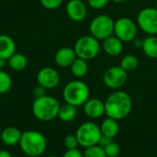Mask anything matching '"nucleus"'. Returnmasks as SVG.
Listing matches in <instances>:
<instances>
[{
  "label": "nucleus",
  "mask_w": 157,
  "mask_h": 157,
  "mask_svg": "<svg viewBox=\"0 0 157 157\" xmlns=\"http://www.w3.org/2000/svg\"><path fill=\"white\" fill-rule=\"evenodd\" d=\"M104 103L106 116L116 120L126 118L132 109L131 95L121 90H115L107 97Z\"/></svg>",
  "instance_id": "1"
},
{
  "label": "nucleus",
  "mask_w": 157,
  "mask_h": 157,
  "mask_svg": "<svg viewBox=\"0 0 157 157\" xmlns=\"http://www.w3.org/2000/svg\"><path fill=\"white\" fill-rule=\"evenodd\" d=\"M60 106L61 105L55 97L46 94L34 99L31 110L33 116L38 120L48 122L58 117Z\"/></svg>",
  "instance_id": "2"
},
{
  "label": "nucleus",
  "mask_w": 157,
  "mask_h": 157,
  "mask_svg": "<svg viewBox=\"0 0 157 157\" xmlns=\"http://www.w3.org/2000/svg\"><path fill=\"white\" fill-rule=\"evenodd\" d=\"M19 146L21 151L28 156H40L46 150L47 141L45 136L38 130H26L22 132Z\"/></svg>",
  "instance_id": "3"
},
{
  "label": "nucleus",
  "mask_w": 157,
  "mask_h": 157,
  "mask_svg": "<svg viewBox=\"0 0 157 157\" xmlns=\"http://www.w3.org/2000/svg\"><path fill=\"white\" fill-rule=\"evenodd\" d=\"M63 97L65 103L76 107L83 105L90 97V89L83 81L76 79L69 81L63 90Z\"/></svg>",
  "instance_id": "4"
},
{
  "label": "nucleus",
  "mask_w": 157,
  "mask_h": 157,
  "mask_svg": "<svg viewBox=\"0 0 157 157\" xmlns=\"http://www.w3.org/2000/svg\"><path fill=\"white\" fill-rule=\"evenodd\" d=\"M100 49L101 44L99 43V41L90 34L79 37L74 45L76 56L86 61L96 58L98 56Z\"/></svg>",
  "instance_id": "5"
},
{
  "label": "nucleus",
  "mask_w": 157,
  "mask_h": 157,
  "mask_svg": "<svg viewBox=\"0 0 157 157\" xmlns=\"http://www.w3.org/2000/svg\"><path fill=\"white\" fill-rule=\"evenodd\" d=\"M115 20L108 14L96 16L89 24V33L98 41H104L114 33Z\"/></svg>",
  "instance_id": "6"
},
{
  "label": "nucleus",
  "mask_w": 157,
  "mask_h": 157,
  "mask_svg": "<svg viewBox=\"0 0 157 157\" xmlns=\"http://www.w3.org/2000/svg\"><path fill=\"white\" fill-rule=\"evenodd\" d=\"M75 136L79 145L83 148H87L98 144L102 133L98 125L92 121H86L78 127Z\"/></svg>",
  "instance_id": "7"
},
{
  "label": "nucleus",
  "mask_w": 157,
  "mask_h": 157,
  "mask_svg": "<svg viewBox=\"0 0 157 157\" xmlns=\"http://www.w3.org/2000/svg\"><path fill=\"white\" fill-rule=\"evenodd\" d=\"M138 25L132 19L121 17L115 20L114 35L123 43L132 42L138 34Z\"/></svg>",
  "instance_id": "8"
},
{
  "label": "nucleus",
  "mask_w": 157,
  "mask_h": 157,
  "mask_svg": "<svg viewBox=\"0 0 157 157\" xmlns=\"http://www.w3.org/2000/svg\"><path fill=\"white\" fill-rule=\"evenodd\" d=\"M136 23L147 35H157V9L155 7H144L137 15Z\"/></svg>",
  "instance_id": "9"
},
{
  "label": "nucleus",
  "mask_w": 157,
  "mask_h": 157,
  "mask_svg": "<svg viewBox=\"0 0 157 157\" xmlns=\"http://www.w3.org/2000/svg\"><path fill=\"white\" fill-rule=\"evenodd\" d=\"M103 83L111 90H120L123 87L128 80V72L121 66H112L103 74Z\"/></svg>",
  "instance_id": "10"
},
{
  "label": "nucleus",
  "mask_w": 157,
  "mask_h": 157,
  "mask_svg": "<svg viewBox=\"0 0 157 157\" xmlns=\"http://www.w3.org/2000/svg\"><path fill=\"white\" fill-rule=\"evenodd\" d=\"M60 75L59 72L51 67L41 68L37 73V81L38 84L43 86L47 90L54 89L60 83Z\"/></svg>",
  "instance_id": "11"
},
{
  "label": "nucleus",
  "mask_w": 157,
  "mask_h": 157,
  "mask_svg": "<svg viewBox=\"0 0 157 157\" xmlns=\"http://www.w3.org/2000/svg\"><path fill=\"white\" fill-rule=\"evenodd\" d=\"M66 14L70 19L80 22L86 18L87 7L82 0H69L66 4Z\"/></svg>",
  "instance_id": "12"
},
{
  "label": "nucleus",
  "mask_w": 157,
  "mask_h": 157,
  "mask_svg": "<svg viewBox=\"0 0 157 157\" xmlns=\"http://www.w3.org/2000/svg\"><path fill=\"white\" fill-rule=\"evenodd\" d=\"M83 106L86 116L91 119H98L105 115V103L100 99L89 97Z\"/></svg>",
  "instance_id": "13"
},
{
  "label": "nucleus",
  "mask_w": 157,
  "mask_h": 157,
  "mask_svg": "<svg viewBox=\"0 0 157 157\" xmlns=\"http://www.w3.org/2000/svg\"><path fill=\"white\" fill-rule=\"evenodd\" d=\"M76 57L77 56L74 48L61 47L54 55V61L56 65L61 68H70Z\"/></svg>",
  "instance_id": "14"
},
{
  "label": "nucleus",
  "mask_w": 157,
  "mask_h": 157,
  "mask_svg": "<svg viewBox=\"0 0 157 157\" xmlns=\"http://www.w3.org/2000/svg\"><path fill=\"white\" fill-rule=\"evenodd\" d=\"M101 48L106 55L115 57L120 56L123 51V42L117 38L114 34L102 41Z\"/></svg>",
  "instance_id": "15"
},
{
  "label": "nucleus",
  "mask_w": 157,
  "mask_h": 157,
  "mask_svg": "<svg viewBox=\"0 0 157 157\" xmlns=\"http://www.w3.org/2000/svg\"><path fill=\"white\" fill-rule=\"evenodd\" d=\"M22 132L16 127H6L2 130L1 140L6 146H14L19 143Z\"/></svg>",
  "instance_id": "16"
},
{
  "label": "nucleus",
  "mask_w": 157,
  "mask_h": 157,
  "mask_svg": "<svg viewBox=\"0 0 157 157\" xmlns=\"http://www.w3.org/2000/svg\"><path fill=\"white\" fill-rule=\"evenodd\" d=\"M15 53L16 43L14 40L6 34H0V58L7 60Z\"/></svg>",
  "instance_id": "17"
},
{
  "label": "nucleus",
  "mask_w": 157,
  "mask_h": 157,
  "mask_svg": "<svg viewBox=\"0 0 157 157\" xmlns=\"http://www.w3.org/2000/svg\"><path fill=\"white\" fill-rule=\"evenodd\" d=\"M99 127H100L102 135L109 137L111 139L116 137L120 131V125L118 123V120L109 118V117H107L102 121V123Z\"/></svg>",
  "instance_id": "18"
},
{
  "label": "nucleus",
  "mask_w": 157,
  "mask_h": 157,
  "mask_svg": "<svg viewBox=\"0 0 157 157\" xmlns=\"http://www.w3.org/2000/svg\"><path fill=\"white\" fill-rule=\"evenodd\" d=\"M142 50L147 57L152 59H156L157 35H147L143 40Z\"/></svg>",
  "instance_id": "19"
},
{
  "label": "nucleus",
  "mask_w": 157,
  "mask_h": 157,
  "mask_svg": "<svg viewBox=\"0 0 157 157\" xmlns=\"http://www.w3.org/2000/svg\"><path fill=\"white\" fill-rule=\"evenodd\" d=\"M70 70L72 75L76 79H82L88 73V64L87 61L80 57H76L73 64L70 66Z\"/></svg>",
  "instance_id": "20"
},
{
  "label": "nucleus",
  "mask_w": 157,
  "mask_h": 157,
  "mask_svg": "<svg viewBox=\"0 0 157 157\" xmlns=\"http://www.w3.org/2000/svg\"><path fill=\"white\" fill-rule=\"evenodd\" d=\"M8 67L15 71L24 70L28 66L27 57L21 53H15L7 59Z\"/></svg>",
  "instance_id": "21"
},
{
  "label": "nucleus",
  "mask_w": 157,
  "mask_h": 157,
  "mask_svg": "<svg viewBox=\"0 0 157 157\" xmlns=\"http://www.w3.org/2000/svg\"><path fill=\"white\" fill-rule=\"evenodd\" d=\"M76 115H77L76 106L65 103L64 105L60 106L58 118L63 122H71L75 118Z\"/></svg>",
  "instance_id": "22"
},
{
  "label": "nucleus",
  "mask_w": 157,
  "mask_h": 157,
  "mask_svg": "<svg viewBox=\"0 0 157 157\" xmlns=\"http://www.w3.org/2000/svg\"><path fill=\"white\" fill-rule=\"evenodd\" d=\"M120 66L127 72L133 71L139 66V59L136 56L132 54H128V55H125L121 58Z\"/></svg>",
  "instance_id": "23"
},
{
  "label": "nucleus",
  "mask_w": 157,
  "mask_h": 157,
  "mask_svg": "<svg viewBox=\"0 0 157 157\" xmlns=\"http://www.w3.org/2000/svg\"><path fill=\"white\" fill-rule=\"evenodd\" d=\"M12 86V79L10 75L4 69H0V94L9 92Z\"/></svg>",
  "instance_id": "24"
},
{
  "label": "nucleus",
  "mask_w": 157,
  "mask_h": 157,
  "mask_svg": "<svg viewBox=\"0 0 157 157\" xmlns=\"http://www.w3.org/2000/svg\"><path fill=\"white\" fill-rule=\"evenodd\" d=\"M84 157H107L105 149L98 144L85 148Z\"/></svg>",
  "instance_id": "25"
},
{
  "label": "nucleus",
  "mask_w": 157,
  "mask_h": 157,
  "mask_svg": "<svg viewBox=\"0 0 157 157\" xmlns=\"http://www.w3.org/2000/svg\"><path fill=\"white\" fill-rule=\"evenodd\" d=\"M107 157H118L121 153V147L115 142H111L107 147L104 148Z\"/></svg>",
  "instance_id": "26"
},
{
  "label": "nucleus",
  "mask_w": 157,
  "mask_h": 157,
  "mask_svg": "<svg viewBox=\"0 0 157 157\" xmlns=\"http://www.w3.org/2000/svg\"><path fill=\"white\" fill-rule=\"evenodd\" d=\"M63 143H64V146L66 147L67 150L75 149V148H77L78 145H79L76 136H75V135H73V134L67 135V136L64 138Z\"/></svg>",
  "instance_id": "27"
},
{
  "label": "nucleus",
  "mask_w": 157,
  "mask_h": 157,
  "mask_svg": "<svg viewBox=\"0 0 157 157\" xmlns=\"http://www.w3.org/2000/svg\"><path fill=\"white\" fill-rule=\"evenodd\" d=\"M63 0H40V3L43 7L49 10H53L61 6Z\"/></svg>",
  "instance_id": "28"
},
{
  "label": "nucleus",
  "mask_w": 157,
  "mask_h": 157,
  "mask_svg": "<svg viewBox=\"0 0 157 157\" xmlns=\"http://www.w3.org/2000/svg\"><path fill=\"white\" fill-rule=\"evenodd\" d=\"M86 2L91 8L95 10H99L104 8L110 2V0H86Z\"/></svg>",
  "instance_id": "29"
},
{
  "label": "nucleus",
  "mask_w": 157,
  "mask_h": 157,
  "mask_svg": "<svg viewBox=\"0 0 157 157\" xmlns=\"http://www.w3.org/2000/svg\"><path fill=\"white\" fill-rule=\"evenodd\" d=\"M46 92H47V89H46V88H44L43 86L38 84V85H37L36 87H34V89H33V95H34L35 98L42 97V96H44V95L47 94Z\"/></svg>",
  "instance_id": "30"
},
{
  "label": "nucleus",
  "mask_w": 157,
  "mask_h": 157,
  "mask_svg": "<svg viewBox=\"0 0 157 157\" xmlns=\"http://www.w3.org/2000/svg\"><path fill=\"white\" fill-rule=\"evenodd\" d=\"M63 157H84V154L80 150H78L77 148H75V149L67 150L63 154Z\"/></svg>",
  "instance_id": "31"
},
{
  "label": "nucleus",
  "mask_w": 157,
  "mask_h": 157,
  "mask_svg": "<svg viewBox=\"0 0 157 157\" xmlns=\"http://www.w3.org/2000/svg\"><path fill=\"white\" fill-rule=\"evenodd\" d=\"M111 142H113V139L102 135L101 138H100V140H99V142H98V145L101 146V147H103V148H105V147H107Z\"/></svg>",
  "instance_id": "32"
},
{
  "label": "nucleus",
  "mask_w": 157,
  "mask_h": 157,
  "mask_svg": "<svg viewBox=\"0 0 157 157\" xmlns=\"http://www.w3.org/2000/svg\"><path fill=\"white\" fill-rule=\"evenodd\" d=\"M132 43H133V46H134L135 48H141V49H142V45H143V40H142V39L136 37Z\"/></svg>",
  "instance_id": "33"
},
{
  "label": "nucleus",
  "mask_w": 157,
  "mask_h": 157,
  "mask_svg": "<svg viewBox=\"0 0 157 157\" xmlns=\"http://www.w3.org/2000/svg\"><path fill=\"white\" fill-rule=\"evenodd\" d=\"M0 157H12V155L6 150H0Z\"/></svg>",
  "instance_id": "34"
},
{
  "label": "nucleus",
  "mask_w": 157,
  "mask_h": 157,
  "mask_svg": "<svg viewBox=\"0 0 157 157\" xmlns=\"http://www.w3.org/2000/svg\"><path fill=\"white\" fill-rule=\"evenodd\" d=\"M6 64H7V60H6V59L0 58V69L5 68V67L6 66Z\"/></svg>",
  "instance_id": "35"
},
{
  "label": "nucleus",
  "mask_w": 157,
  "mask_h": 157,
  "mask_svg": "<svg viewBox=\"0 0 157 157\" xmlns=\"http://www.w3.org/2000/svg\"><path fill=\"white\" fill-rule=\"evenodd\" d=\"M110 2H112V3H114V4H122V3H124L125 2V0H110Z\"/></svg>",
  "instance_id": "36"
},
{
  "label": "nucleus",
  "mask_w": 157,
  "mask_h": 157,
  "mask_svg": "<svg viewBox=\"0 0 157 157\" xmlns=\"http://www.w3.org/2000/svg\"><path fill=\"white\" fill-rule=\"evenodd\" d=\"M47 157H57V156H55V155H49V156H47Z\"/></svg>",
  "instance_id": "37"
},
{
  "label": "nucleus",
  "mask_w": 157,
  "mask_h": 157,
  "mask_svg": "<svg viewBox=\"0 0 157 157\" xmlns=\"http://www.w3.org/2000/svg\"><path fill=\"white\" fill-rule=\"evenodd\" d=\"M155 8L157 9V1H156V4H155Z\"/></svg>",
  "instance_id": "38"
},
{
  "label": "nucleus",
  "mask_w": 157,
  "mask_h": 157,
  "mask_svg": "<svg viewBox=\"0 0 157 157\" xmlns=\"http://www.w3.org/2000/svg\"><path fill=\"white\" fill-rule=\"evenodd\" d=\"M82 1H83V0H82Z\"/></svg>",
  "instance_id": "39"
}]
</instances>
